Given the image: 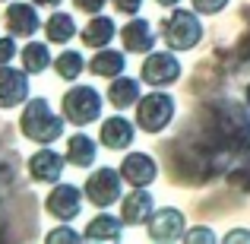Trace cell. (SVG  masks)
Segmentation results:
<instances>
[{"label":"cell","instance_id":"1","mask_svg":"<svg viewBox=\"0 0 250 244\" xmlns=\"http://www.w3.org/2000/svg\"><path fill=\"white\" fill-rule=\"evenodd\" d=\"M63 124H67V121H61V117L51 111V105L44 102V98H29V105L22 108V117H19L22 133L29 136V140L42 143V146L61 140V136H63Z\"/></svg>","mask_w":250,"mask_h":244},{"label":"cell","instance_id":"2","mask_svg":"<svg viewBox=\"0 0 250 244\" xmlns=\"http://www.w3.org/2000/svg\"><path fill=\"white\" fill-rule=\"evenodd\" d=\"M162 38L171 51H190L193 44H200L203 25L196 19V13L190 10H171L162 22Z\"/></svg>","mask_w":250,"mask_h":244},{"label":"cell","instance_id":"3","mask_svg":"<svg viewBox=\"0 0 250 244\" xmlns=\"http://www.w3.org/2000/svg\"><path fill=\"white\" fill-rule=\"evenodd\" d=\"M102 114V95H98L92 86H73V89L63 92V117L76 127L98 121Z\"/></svg>","mask_w":250,"mask_h":244},{"label":"cell","instance_id":"4","mask_svg":"<svg viewBox=\"0 0 250 244\" xmlns=\"http://www.w3.org/2000/svg\"><path fill=\"white\" fill-rule=\"evenodd\" d=\"M136 121L146 133H162L174 121V98L165 92H152L136 102Z\"/></svg>","mask_w":250,"mask_h":244},{"label":"cell","instance_id":"5","mask_svg":"<svg viewBox=\"0 0 250 244\" xmlns=\"http://www.w3.org/2000/svg\"><path fill=\"white\" fill-rule=\"evenodd\" d=\"M85 197H89L92 203H95L98 209L111 206V203L121 200V175H117L114 168H98L89 175V181H85Z\"/></svg>","mask_w":250,"mask_h":244},{"label":"cell","instance_id":"6","mask_svg":"<svg viewBox=\"0 0 250 244\" xmlns=\"http://www.w3.org/2000/svg\"><path fill=\"white\" fill-rule=\"evenodd\" d=\"M143 83H149L155 89V86H171L181 80V64H177L174 54H165V51H155V54H149L146 61H143Z\"/></svg>","mask_w":250,"mask_h":244},{"label":"cell","instance_id":"7","mask_svg":"<svg viewBox=\"0 0 250 244\" xmlns=\"http://www.w3.org/2000/svg\"><path fill=\"white\" fill-rule=\"evenodd\" d=\"M44 206H48V213L54 216V219H61V222L76 219L80 209H83L80 187H73V184H54V190H51L48 200H44Z\"/></svg>","mask_w":250,"mask_h":244},{"label":"cell","instance_id":"8","mask_svg":"<svg viewBox=\"0 0 250 244\" xmlns=\"http://www.w3.org/2000/svg\"><path fill=\"white\" fill-rule=\"evenodd\" d=\"M29 95V76L22 70H13V67H0V108H16V105L25 102Z\"/></svg>","mask_w":250,"mask_h":244},{"label":"cell","instance_id":"9","mask_svg":"<svg viewBox=\"0 0 250 244\" xmlns=\"http://www.w3.org/2000/svg\"><path fill=\"white\" fill-rule=\"evenodd\" d=\"M184 235V213L181 209H155L149 216V238L152 241H177Z\"/></svg>","mask_w":250,"mask_h":244},{"label":"cell","instance_id":"10","mask_svg":"<svg viewBox=\"0 0 250 244\" xmlns=\"http://www.w3.org/2000/svg\"><path fill=\"white\" fill-rule=\"evenodd\" d=\"M121 175H124V181H130L133 187H149V184L155 181V175H159V165L146 153H130V155H124V162H121Z\"/></svg>","mask_w":250,"mask_h":244},{"label":"cell","instance_id":"11","mask_svg":"<svg viewBox=\"0 0 250 244\" xmlns=\"http://www.w3.org/2000/svg\"><path fill=\"white\" fill-rule=\"evenodd\" d=\"M3 22L10 29V35H19V38H32L42 29V19H38L35 6L29 3H10V10L3 13Z\"/></svg>","mask_w":250,"mask_h":244},{"label":"cell","instance_id":"12","mask_svg":"<svg viewBox=\"0 0 250 244\" xmlns=\"http://www.w3.org/2000/svg\"><path fill=\"white\" fill-rule=\"evenodd\" d=\"M63 155H57L54 149H38L35 155L29 159V175L42 184H54L57 177L63 175Z\"/></svg>","mask_w":250,"mask_h":244},{"label":"cell","instance_id":"13","mask_svg":"<svg viewBox=\"0 0 250 244\" xmlns=\"http://www.w3.org/2000/svg\"><path fill=\"white\" fill-rule=\"evenodd\" d=\"M133 124L127 121V117H121V114H114V117H104L102 121V143L108 149H127L130 143H133Z\"/></svg>","mask_w":250,"mask_h":244},{"label":"cell","instance_id":"14","mask_svg":"<svg viewBox=\"0 0 250 244\" xmlns=\"http://www.w3.org/2000/svg\"><path fill=\"white\" fill-rule=\"evenodd\" d=\"M121 42L130 54H146V51L152 48V25H149L146 19H130L121 29Z\"/></svg>","mask_w":250,"mask_h":244},{"label":"cell","instance_id":"15","mask_svg":"<svg viewBox=\"0 0 250 244\" xmlns=\"http://www.w3.org/2000/svg\"><path fill=\"white\" fill-rule=\"evenodd\" d=\"M149 216H152V197L146 190H133L130 197H124L121 219L127 225H143V222H149Z\"/></svg>","mask_w":250,"mask_h":244},{"label":"cell","instance_id":"16","mask_svg":"<svg viewBox=\"0 0 250 244\" xmlns=\"http://www.w3.org/2000/svg\"><path fill=\"white\" fill-rule=\"evenodd\" d=\"M127 222L124 219H114V216H95V219L85 225V238L89 241H121V232Z\"/></svg>","mask_w":250,"mask_h":244},{"label":"cell","instance_id":"17","mask_svg":"<svg viewBox=\"0 0 250 244\" xmlns=\"http://www.w3.org/2000/svg\"><path fill=\"white\" fill-rule=\"evenodd\" d=\"M124 67H127V64H124V54H121V51H111V48H95V57L89 61L92 73H95V76H108V80L121 76Z\"/></svg>","mask_w":250,"mask_h":244},{"label":"cell","instance_id":"18","mask_svg":"<svg viewBox=\"0 0 250 244\" xmlns=\"http://www.w3.org/2000/svg\"><path fill=\"white\" fill-rule=\"evenodd\" d=\"M95 153H98V146L92 143V136H85V133H76V136L67 140V162L76 165V168H89V165L95 162Z\"/></svg>","mask_w":250,"mask_h":244},{"label":"cell","instance_id":"19","mask_svg":"<svg viewBox=\"0 0 250 244\" xmlns=\"http://www.w3.org/2000/svg\"><path fill=\"white\" fill-rule=\"evenodd\" d=\"M114 32H117L114 19H108V16H95V19H92V22L83 29V44H89V48H104V44H111Z\"/></svg>","mask_w":250,"mask_h":244},{"label":"cell","instance_id":"20","mask_svg":"<svg viewBox=\"0 0 250 244\" xmlns=\"http://www.w3.org/2000/svg\"><path fill=\"white\" fill-rule=\"evenodd\" d=\"M108 102L114 108H130L133 102H140V83L130 76H114V83L108 86Z\"/></svg>","mask_w":250,"mask_h":244},{"label":"cell","instance_id":"21","mask_svg":"<svg viewBox=\"0 0 250 244\" xmlns=\"http://www.w3.org/2000/svg\"><path fill=\"white\" fill-rule=\"evenodd\" d=\"M44 35H48L51 44H67L70 38L76 35V22L70 13H54V16L44 22Z\"/></svg>","mask_w":250,"mask_h":244},{"label":"cell","instance_id":"22","mask_svg":"<svg viewBox=\"0 0 250 244\" xmlns=\"http://www.w3.org/2000/svg\"><path fill=\"white\" fill-rule=\"evenodd\" d=\"M51 64V54H48V44L42 42H29L22 48V67L29 70V73H42V70H48Z\"/></svg>","mask_w":250,"mask_h":244},{"label":"cell","instance_id":"23","mask_svg":"<svg viewBox=\"0 0 250 244\" xmlns=\"http://www.w3.org/2000/svg\"><path fill=\"white\" fill-rule=\"evenodd\" d=\"M83 67H85V61L80 57V51H63L54 61V70H57L61 80H76V76L83 73Z\"/></svg>","mask_w":250,"mask_h":244},{"label":"cell","instance_id":"24","mask_svg":"<svg viewBox=\"0 0 250 244\" xmlns=\"http://www.w3.org/2000/svg\"><path fill=\"white\" fill-rule=\"evenodd\" d=\"M228 0H193V10L203 13V16H215L219 10H225Z\"/></svg>","mask_w":250,"mask_h":244},{"label":"cell","instance_id":"25","mask_svg":"<svg viewBox=\"0 0 250 244\" xmlns=\"http://www.w3.org/2000/svg\"><path fill=\"white\" fill-rule=\"evenodd\" d=\"M13 57H16V44H13V38L10 35L0 38V67H3V64H10Z\"/></svg>","mask_w":250,"mask_h":244},{"label":"cell","instance_id":"26","mask_svg":"<svg viewBox=\"0 0 250 244\" xmlns=\"http://www.w3.org/2000/svg\"><path fill=\"white\" fill-rule=\"evenodd\" d=\"M114 6H117V13L136 16V13H140V6H143V0H114Z\"/></svg>","mask_w":250,"mask_h":244},{"label":"cell","instance_id":"27","mask_svg":"<svg viewBox=\"0 0 250 244\" xmlns=\"http://www.w3.org/2000/svg\"><path fill=\"white\" fill-rule=\"evenodd\" d=\"M48 241H80V232H73V228H54L48 235Z\"/></svg>","mask_w":250,"mask_h":244},{"label":"cell","instance_id":"28","mask_svg":"<svg viewBox=\"0 0 250 244\" xmlns=\"http://www.w3.org/2000/svg\"><path fill=\"white\" fill-rule=\"evenodd\" d=\"M76 3V10H83V13H98L104 6V0H73Z\"/></svg>","mask_w":250,"mask_h":244},{"label":"cell","instance_id":"29","mask_svg":"<svg viewBox=\"0 0 250 244\" xmlns=\"http://www.w3.org/2000/svg\"><path fill=\"white\" fill-rule=\"evenodd\" d=\"M212 238H215V235L209 232V228H193V232L187 235V241H212Z\"/></svg>","mask_w":250,"mask_h":244},{"label":"cell","instance_id":"30","mask_svg":"<svg viewBox=\"0 0 250 244\" xmlns=\"http://www.w3.org/2000/svg\"><path fill=\"white\" fill-rule=\"evenodd\" d=\"M225 241H250V232H228Z\"/></svg>","mask_w":250,"mask_h":244},{"label":"cell","instance_id":"31","mask_svg":"<svg viewBox=\"0 0 250 244\" xmlns=\"http://www.w3.org/2000/svg\"><path fill=\"white\" fill-rule=\"evenodd\" d=\"M155 3H159V6H177L181 0H155Z\"/></svg>","mask_w":250,"mask_h":244},{"label":"cell","instance_id":"32","mask_svg":"<svg viewBox=\"0 0 250 244\" xmlns=\"http://www.w3.org/2000/svg\"><path fill=\"white\" fill-rule=\"evenodd\" d=\"M35 3H42V6H57L61 0H35Z\"/></svg>","mask_w":250,"mask_h":244},{"label":"cell","instance_id":"33","mask_svg":"<svg viewBox=\"0 0 250 244\" xmlns=\"http://www.w3.org/2000/svg\"><path fill=\"white\" fill-rule=\"evenodd\" d=\"M0 3H3V0H0Z\"/></svg>","mask_w":250,"mask_h":244}]
</instances>
